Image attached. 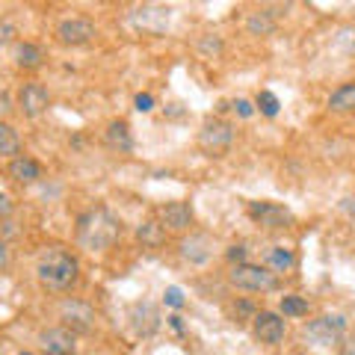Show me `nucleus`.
Listing matches in <instances>:
<instances>
[{
    "label": "nucleus",
    "instance_id": "cd10ccee",
    "mask_svg": "<svg viewBox=\"0 0 355 355\" xmlns=\"http://www.w3.org/2000/svg\"><path fill=\"white\" fill-rule=\"evenodd\" d=\"M9 261H12L9 258V246H6V240H0V272L9 266Z\"/></svg>",
    "mask_w": 355,
    "mask_h": 355
},
{
    "label": "nucleus",
    "instance_id": "a878e982",
    "mask_svg": "<svg viewBox=\"0 0 355 355\" xmlns=\"http://www.w3.org/2000/svg\"><path fill=\"white\" fill-rule=\"evenodd\" d=\"M137 110H139V113H148V110H154V98L151 95H137Z\"/></svg>",
    "mask_w": 355,
    "mask_h": 355
},
{
    "label": "nucleus",
    "instance_id": "c85d7f7f",
    "mask_svg": "<svg viewBox=\"0 0 355 355\" xmlns=\"http://www.w3.org/2000/svg\"><path fill=\"white\" fill-rule=\"evenodd\" d=\"M243 258H246V249H243V246H231V252H228V261H237V263H243Z\"/></svg>",
    "mask_w": 355,
    "mask_h": 355
},
{
    "label": "nucleus",
    "instance_id": "0eeeda50",
    "mask_svg": "<svg viewBox=\"0 0 355 355\" xmlns=\"http://www.w3.org/2000/svg\"><path fill=\"white\" fill-rule=\"evenodd\" d=\"M57 39L62 44L77 48V44H86L95 39V24L89 18H62L57 24Z\"/></svg>",
    "mask_w": 355,
    "mask_h": 355
},
{
    "label": "nucleus",
    "instance_id": "473e14b6",
    "mask_svg": "<svg viewBox=\"0 0 355 355\" xmlns=\"http://www.w3.org/2000/svg\"><path fill=\"white\" fill-rule=\"evenodd\" d=\"M71 355H77V352H71Z\"/></svg>",
    "mask_w": 355,
    "mask_h": 355
},
{
    "label": "nucleus",
    "instance_id": "6e6552de",
    "mask_svg": "<svg viewBox=\"0 0 355 355\" xmlns=\"http://www.w3.org/2000/svg\"><path fill=\"white\" fill-rule=\"evenodd\" d=\"M157 222L166 228V231H175L181 234L193 225V207L187 202H166L160 210H157Z\"/></svg>",
    "mask_w": 355,
    "mask_h": 355
},
{
    "label": "nucleus",
    "instance_id": "c756f323",
    "mask_svg": "<svg viewBox=\"0 0 355 355\" xmlns=\"http://www.w3.org/2000/svg\"><path fill=\"white\" fill-rule=\"evenodd\" d=\"M9 214H12V198L0 196V216H9Z\"/></svg>",
    "mask_w": 355,
    "mask_h": 355
},
{
    "label": "nucleus",
    "instance_id": "aec40b11",
    "mask_svg": "<svg viewBox=\"0 0 355 355\" xmlns=\"http://www.w3.org/2000/svg\"><path fill=\"white\" fill-rule=\"evenodd\" d=\"M282 311H284V317H302V314H308V302L302 296H284Z\"/></svg>",
    "mask_w": 355,
    "mask_h": 355
},
{
    "label": "nucleus",
    "instance_id": "2f4dec72",
    "mask_svg": "<svg viewBox=\"0 0 355 355\" xmlns=\"http://www.w3.org/2000/svg\"><path fill=\"white\" fill-rule=\"evenodd\" d=\"M352 222H355V214H352Z\"/></svg>",
    "mask_w": 355,
    "mask_h": 355
},
{
    "label": "nucleus",
    "instance_id": "bb28decb",
    "mask_svg": "<svg viewBox=\"0 0 355 355\" xmlns=\"http://www.w3.org/2000/svg\"><path fill=\"white\" fill-rule=\"evenodd\" d=\"M234 110H237V113H240L243 119H249V116L254 113V110H252V104L246 101V98H240V101H234Z\"/></svg>",
    "mask_w": 355,
    "mask_h": 355
},
{
    "label": "nucleus",
    "instance_id": "4be33fe9",
    "mask_svg": "<svg viewBox=\"0 0 355 355\" xmlns=\"http://www.w3.org/2000/svg\"><path fill=\"white\" fill-rule=\"evenodd\" d=\"M258 107H261L263 116H275V113H279V98L263 89V92H258Z\"/></svg>",
    "mask_w": 355,
    "mask_h": 355
},
{
    "label": "nucleus",
    "instance_id": "9b49d317",
    "mask_svg": "<svg viewBox=\"0 0 355 355\" xmlns=\"http://www.w3.org/2000/svg\"><path fill=\"white\" fill-rule=\"evenodd\" d=\"M284 320L279 314H272V311H261V314H254V335H258L261 343H270V347H275V343L284 340Z\"/></svg>",
    "mask_w": 355,
    "mask_h": 355
},
{
    "label": "nucleus",
    "instance_id": "20e7f679",
    "mask_svg": "<svg viewBox=\"0 0 355 355\" xmlns=\"http://www.w3.org/2000/svg\"><path fill=\"white\" fill-rule=\"evenodd\" d=\"M231 142H234V128L222 119H207L202 125V130H198V148L205 154H210V157L225 154L231 148Z\"/></svg>",
    "mask_w": 355,
    "mask_h": 355
},
{
    "label": "nucleus",
    "instance_id": "4468645a",
    "mask_svg": "<svg viewBox=\"0 0 355 355\" xmlns=\"http://www.w3.org/2000/svg\"><path fill=\"white\" fill-rule=\"evenodd\" d=\"M104 142L113 151H121V154H128L133 148V137H130V128H128V121H110L107 130H104Z\"/></svg>",
    "mask_w": 355,
    "mask_h": 355
},
{
    "label": "nucleus",
    "instance_id": "f8f14e48",
    "mask_svg": "<svg viewBox=\"0 0 355 355\" xmlns=\"http://www.w3.org/2000/svg\"><path fill=\"white\" fill-rule=\"evenodd\" d=\"M6 172H9V178H12L15 184H36L39 178H42V166L33 160V157H12L9 160V166H6Z\"/></svg>",
    "mask_w": 355,
    "mask_h": 355
},
{
    "label": "nucleus",
    "instance_id": "9d476101",
    "mask_svg": "<svg viewBox=\"0 0 355 355\" xmlns=\"http://www.w3.org/2000/svg\"><path fill=\"white\" fill-rule=\"evenodd\" d=\"M249 216L254 222H261L263 228H287L293 222L291 210H284L282 205H272V202H252L249 205Z\"/></svg>",
    "mask_w": 355,
    "mask_h": 355
},
{
    "label": "nucleus",
    "instance_id": "7c9ffc66",
    "mask_svg": "<svg viewBox=\"0 0 355 355\" xmlns=\"http://www.w3.org/2000/svg\"><path fill=\"white\" fill-rule=\"evenodd\" d=\"M21 355H30V352H21Z\"/></svg>",
    "mask_w": 355,
    "mask_h": 355
},
{
    "label": "nucleus",
    "instance_id": "412c9836",
    "mask_svg": "<svg viewBox=\"0 0 355 355\" xmlns=\"http://www.w3.org/2000/svg\"><path fill=\"white\" fill-rule=\"evenodd\" d=\"M270 30H272V21H270L266 12H252L249 15V33L258 36V33H270Z\"/></svg>",
    "mask_w": 355,
    "mask_h": 355
},
{
    "label": "nucleus",
    "instance_id": "dca6fc26",
    "mask_svg": "<svg viewBox=\"0 0 355 355\" xmlns=\"http://www.w3.org/2000/svg\"><path fill=\"white\" fill-rule=\"evenodd\" d=\"M329 110H335V113H352L355 110V80L340 83L335 92L329 95Z\"/></svg>",
    "mask_w": 355,
    "mask_h": 355
},
{
    "label": "nucleus",
    "instance_id": "5701e85b",
    "mask_svg": "<svg viewBox=\"0 0 355 355\" xmlns=\"http://www.w3.org/2000/svg\"><path fill=\"white\" fill-rule=\"evenodd\" d=\"M12 42H15V27L0 18V48H6V44H12Z\"/></svg>",
    "mask_w": 355,
    "mask_h": 355
},
{
    "label": "nucleus",
    "instance_id": "b1692460",
    "mask_svg": "<svg viewBox=\"0 0 355 355\" xmlns=\"http://www.w3.org/2000/svg\"><path fill=\"white\" fill-rule=\"evenodd\" d=\"M166 305H172V308H181L184 305V296H181L178 287H169V291H166Z\"/></svg>",
    "mask_w": 355,
    "mask_h": 355
},
{
    "label": "nucleus",
    "instance_id": "6ab92c4d",
    "mask_svg": "<svg viewBox=\"0 0 355 355\" xmlns=\"http://www.w3.org/2000/svg\"><path fill=\"white\" fill-rule=\"evenodd\" d=\"M0 154H6V157H21V139L9 121H0Z\"/></svg>",
    "mask_w": 355,
    "mask_h": 355
},
{
    "label": "nucleus",
    "instance_id": "f03ea898",
    "mask_svg": "<svg viewBox=\"0 0 355 355\" xmlns=\"http://www.w3.org/2000/svg\"><path fill=\"white\" fill-rule=\"evenodd\" d=\"M119 234H121V225L107 214L104 207L86 214L80 219V225H77V237H80V243L89 249H110Z\"/></svg>",
    "mask_w": 355,
    "mask_h": 355
},
{
    "label": "nucleus",
    "instance_id": "ddd939ff",
    "mask_svg": "<svg viewBox=\"0 0 355 355\" xmlns=\"http://www.w3.org/2000/svg\"><path fill=\"white\" fill-rule=\"evenodd\" d=\"M12 60H15L18 69L36 71V69H42V62H44V51L39 48V44H33V42H18L15 51H12Z\"/></svg>",
    "mask_w": 355,
    "mask_h": 355
},
{
    "label": "nucleus",
    "instance_id": "1a4fd4ad",
    "mask_svg": "<svg viewBox=\"0 0 355 355\" xmlns=\"http://www.w3.org/2000/svg\"><path fill=\"white\" fill-rule=\"evenodd\" d=\"M48 104H51V95H48V89H44L42 83H24V86H21V92H18V110L27 119L42 116L44 110H48Z\"/></svg>",
    "mask_w": 355,
    "mask_h": 355
},
{
    "label": "nucleus",
    "instance_id": "393cba45",
    "mask_svg": "<svg viewBox=\"0 0 355 355\" xmlns=\"http://www.w3.org/2000/svg\"><path fill=\"white\" fill-rule=\"evenodd\" d=\"M12 98H9L6 92H3V89H0V121H3V116H9V113H12Z\"/></svg>",
    "mask_w": 355,
    "mask_h": 355
},
{
    "label": "nucleus",
    "instance_id": "39448f33",
    "mask_svg": "<svg viewBox=\"0 0 355 355\" xmlns=\"http://www.w3.org/2000/svg\"><path fill=\"white\" fill-rule=\"evenodd\" d=\"M60 320L65 329L74 335H89L95 329V308L83 302V299H62L60 302Z\"/></svg>",
    "mask_w": 355,
    "mask_h": 355
},
{
    "label": "nucleus",
    "instance_id": "f257e3e1",
    "mask_svg": "<svg viewBox=\"0 0 355 355\" xmlns=\"http://www.w3.org/2000/svg\"><path fill=\"white\" fill-rule=\"evenodd\" d=\"M36 275H39L42 287H48L53 293H65L77 282V275H80V263H77V258L71 252L53 246L39 258Z\"/></svg>",
    "mask_w": 355,
    "mask_h": 355
},
{
    "label": "nucleus",
    "instance_id": "f3484780",
    "mask_svg": "<svg viewBox=\"0 0 355 355\" xmlns=\"http://www.w3.org/2000/svg\"><path fill=\"white\" fill-rule=\"evenodd\" d=\"M137 237H139L142 246L157 249V246H163V240H166V228L160 225L157 219H146V222H142V225L137 228Z\"/></svg>",
    "mask_w": 355,
    "mask_h": 355
},
{
    "label": "nucleus",
    "instance_id": "a211bd4d",
    "mask_svg": "<svg viewBox=\"0 0 355 355\" xmlns=\"http://www.w3.org/2000/svg\"><path fill=\"white\" fill-rule=\"evenodd\" d=\"M293 263H296L293 252L284 249V246H272L270 252H266V270L270 272H291Z\"/></svg>",
    "mask_w": 355,
    "mask_h": 355
},
{
    "label": "nucleus",
    "instance_id": "423d86ee",
    "mask_svg": "<svg viewBox=\"0 0 355 355\" xmlns=\"http://www.w3.org/2000/svg\"><path fill=\"white\" fill-rule=\"evenodd\" d=\"M74 343H77V335H74L71 329H65L62 323L44 329L42 335H39V347H42L44 355H71L74 352Z\"/></svg>",
    "mask_w": 355,
    "mask_h": 355
},
{
    "label": "nucleus",
    "instance_id": "2eb2a0df",
    "mask_svg": "<svg viewBox=\"0 0 355 355\" xmlns=\"http://www.w3.org/2000/svg\"><path fill=\"white\" fill-rule=\"evenodd\" d=\"M181 254H184V261H190V263H205L210 258V240L205 234H193L190 240L181 243Z\"/></svg>",
    "mask_w": 355,
    "mask_h": 355
},
{
    "label": "nucleus",
    "instance_id": "7ed1b4c3",
    "mask_svg": "<svg viewBox=\"0 0 355 355\" xmlns=\"http://www.w3.org/2000/svg\"><path fill=\"white\" fill-rule=\"evenodd\" d=\"M228 282L234 287H240V291H249V293H266V291H275V287H279L275 272H270L266 266H258V263H237V266H231Z\"/></svg>",
    "mask_w": 355,
    "mask_h": 355
}]
</instances>
